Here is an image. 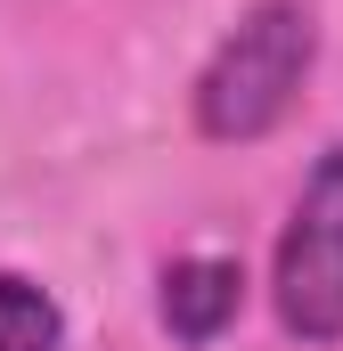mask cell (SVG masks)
Returning <instances> with one entry per match:
<instances>
[{"label": "cell", "mask_w": 343, "mask_h": 351, "mask_svg": "<svg viewBox=\"0 0 343 351\" xmlns=\"http://www.w3.org/2000/svg\"><path fill=\"white\" fill-rule=\"evenodd\" d=\"M311 58H319V25H311L303 0L246 8L237 33L196 74V131L221 139V147H246L261 131H278L286 106H294V90H303V74H311Z\"/></svg>", "instance_id": "6da1fadb"}, {"label": "cell", "mask_w": 343, "mask_h": 351, "mask_svg": "<svg viewBox=\"0 0 343 351\" xmlns=\"http://www.w3.org/2000/svg\"><path fill=\"white\" fill-rule=\"evenodd\" d=\"M270 294H278V327L294 343H335L343 335V147H327L303 180L294 221L278 237Z\"/></svg>", "instance_id": "7a4b0ae2"}, {"label": "cell", "mask_w": 343, "mask_h": 351, "mask_svg": "<svg viewBox=\"0 0 343 351\" xmlns=\"http://www.w3.org/2000/svg\"><path fill=\"white\" fill-rule=\"evenodd\" d=\"M237 311H246V269L229 254H188L164 269V327L180 343H213Z\"/></svg>", "instance_id": "3957f363"}, {"label": "cell", "mask_w": 343, "mask_h": 351, "mask_svg": "<svg viewBox=\"0 0 343 351\" xmlns=\"http://www.w3.org/2000/svg\"><path fill=\"white\" fill-rule=\"evenodd\" d=\"M58 343H66V311L33 278L0 269V351H58Z\"/></svg>", "instance_id": "277c9868"}]
</instances>
